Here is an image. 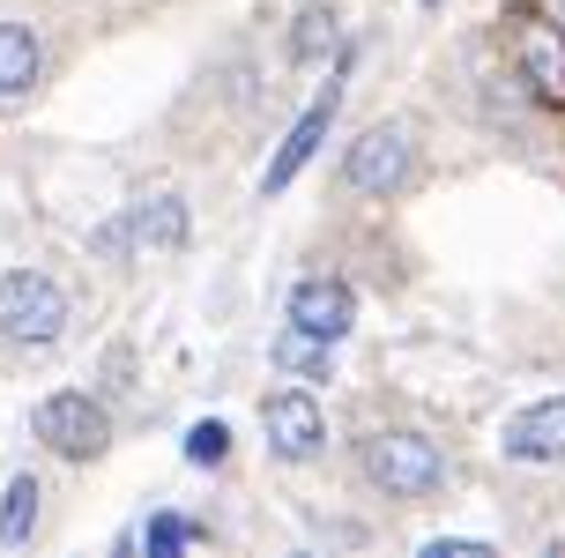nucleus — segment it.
I'll return each instance as SVG.
<instances>
[{
    "mask_svg": "<svg viewBox=\"0 0 565 558\" xmlns=\"http://www.w3.org/2000/svg\"><path fill=\"white\" fill-rule=\"evenodd\" d=\"M358 470H365L387 499H424V492H439V484H447L439 446L417 440V432H372V440L358 446Z\"/></svg>",
    "mask_w": 565,
    "mask_h": 558,
    "instance_id": "f257e3e1",
    "label": "nucleus"
},
{
    "mask_svg": "<svg viewBox=\"0 0 565 558\" xmlns=\"http://www.w3.org/2000/svg\"><path fill=\"white\" fill-rule=\"evenodd\" d=\"M60 328H67V291L53 276H38V269L0 276V343L45 350V343H60Z\"/></svg>",
    "mask_w": 565,
    "mask_h": 558,
    "instance_id": "f03ea898",
    "label": "nucleus"
},
{
    "mask_svg": "<svg viewBox=\"0 0 565 558\" xmlns=\"http://www.w3.org/2000/svg\"><path fill=\"white\" fill-rule=\"evenodd\" d=\"M342 179L372 201L402 194L409 187V135L402 127H365V135L350 141V157H342Z\"/></svg>",
    "mask_w": 565,
    "mask_h": 558,
    "instance_id": "7ed1b4c3",
    "label": "nucleus"
},
{
    "mask_svg": "<svg viewBox=\"0 0 565 558\" xmlns=\"http://www.w3.org/2000/svg\"><path fill=\"white\" fill-rule=\"evenodd\" d=\"M38 440L53 446V454H67V462H89V454H105V432H113V424H105V410H97V402H89V394H45V402H38Z\"/></svg>",
    "mask_w": 565,
    "mask_h": 558,
    "instance_id": "20e7f679",
    "label": "nucleus"
},
{
    "mask_svg": "<svg viewBox=\"0 0 565 558\" xmlns=\"http://www.w3.org/2000/svg\"><path fill=\"white\" fill-rule=\"evenodd\" d=\"M513 60H521V83L536 90L543 105H565V30L543 15L513 23Z\"/></svg>",
    "mask_w": 565,
    "mask_h": 558,
    "instance_id": "39448f33",
    "label": "nucleus"
},
{
    "mask_svg": "<svg viewBox=\"0 0 565 558\" xmlns=\"http://www.w3.org/2000/svg\"><path fill=\"white\" fill-rule=\"evenodd\" d=\"M260 424H268V446H276L282 462H312L320 440H328V424H320V402L306 388H282L260 402Z\"/></svg>",
    "mask_w": 565,
    "mask_h": 558,
    "instance_id": "423d86ee",
    "label": "nucleus"
},
{
    "mask_svg": "<svg viewBox=\"0 0 565 558\" xmlns=\"http://www.w3.org/2000/svg\"><path fill=\"white\" fill-rule=\"evenodd\" d=\"M290 320L312 335H328V343H342L350 335V320H358V291L342 276H306L298 291H290Z\"/></svg>",
    "mask_w": 565,
    "mask_h": 558,
    "instance_id": "0eeeda50",
    "label": "nucleus"
},
{
    "mask_svg": "<svg viewBox=\"0 0 565 558\" xmlns=\"http://www.w3.org/2000/svg\"><path fill=\"white\" fill-rule=\"evenodd\" d=\"M507 454L513 462H565V394L529 402L521 418H507Z\"/></svg>",
    "mask_w": 565,
    "mask_h": 558,
    "instance_id": "6e6552de",
    "label": "nucleus"
},
{
    "mask_svg": "<svg viewBox=\"0 0 565 558\" xmlns=\"http://www.w3.org/2000/svg\"><path fill=\"white\" fill-rule=\"evenodd\" d=\"M328 119H335V90H328V97H320V105H312L306 119H298V127L282 135V149L268 157V171H260V194H282V187H290V179L306 171V157L320 149V135H328Z\"/></svg>",
    "mask_w": 565,
    "mask_h": 558,
    "instance_id": "1a4fd4ad",
    "label": "nucleus"
},
{
    "mask_svg": "<svg viewBox=\"0 0 565 558\" xmlns=\"http://www.w3.org/2000/svg\"><path fill=\"white\" fill-rule=\"evenodd\" d=\"M38 67H45L38 38H30L23 23H0V97H23V90L38 83Z\"/></svg>",
    "mask_w": 565,
    "mask_h": 558,
    "instance_id": "9d476101",
    "label": "nucleus"
},
{
    "mask_svg": "<svg viewBox=\"0 0 565 558\" xmlns=\"http://www.w3.org/2000/svg\"><path fill=\"white\" fill-rule=\"evenodd\" d=\"M328 350H335V343L312 335V328H298V320H290V335H276V365H282V372H298V380H328V372H335Z\"/></svg>",
    "mask_w": 565,
    "mask_h": 558,
    "instance_id": "9b49d317",
    "label": "nucleus"
},
{
    "mask_svg": "<svg viewBox=\"0 0 565 558\" xmlns=\"http://www.w3.org/2000/svg\"><path fill=\"white\" fill-rule=\"evenodd\" d=\"M38 476H15L8 484V499H0V544H30V529H38Z\"/></svg>",
    "mask_w": 565,
    "mask_h": 558,
    "instance_id": "f8f14e48",
    "label": "nucleus"
},
{
    "mask_svg": "<svg viewBox=\"0 0 565 558\" xmlns=\"http://www.w3.org/2000/svg\"><path fill=\"white\" fill-rule=\"evenodd\" d=\"M141 544H149V558H171V551H194V544H209V529H201V522H186V514H149Z\"/></svg>",
    "mask_w": 565,
    "mask_h": 558,
    "instance_id": "ddd939ff",
    "label": "nucleus"
},
{
    "mask_svg": "<svg viewBox=\"0 0 565 558\" xmlns=\"http://www.w3.org/2000/svg\"><path fill=\"white\" fill-rule=\"evenodd\" d=\"M135 239H149V246H186V209L179 201H149V209H135Z\"/></svg>",
    "mask_w": 565,
    "mask_h": 558,
    "instance_id": "4468645a",
    "label": "nucleus"
},
{
    "mask_svg": "<svg viewBox=\"0 0 565 558\" xmlns=\"http://www.w3.org/2000/svg\"><path fill=\"white\" fill-rule=\"evenodd\" d=\"M224 454H231V432H224L216 418H201L194 432H186V462H194V470H216Z\"/></svg>",
    "mask_w": 565,
    "mask_h": 558,
    "instance_id": "2eb2a0df",
    "label": "nucleus"
},
{
    "mask_svg": "<svg viewBox=\"0 0 565 558\" xmlns=\"http://www.w3.org/2000/svg\"><path fill=\"white\" fill-rule=\"evenodd\" d=\"M328 45H335V15H320V8H312L306 23H298V38H290V53H298V60H320Z\"/></svg>",
    "mask_w": 565,
    "mask_h": 558,
    "instance_id": "dca6fc26",
    "label": "nucleus"
},
{
    "mask_svg": "<svg viewBox=\"0 0 565 558\" xmlns=\"http://www.w3.org/2000/svg\"><path fill=\"white\" fill-rule=\"evenodd\" d=\"M424 558H491V544H469V536H439V544H424Z\"/></svg>",
    "mask_w": 565,
    "mask_h": 558,
    "instance_id": "f3484780",
    "label": "nucleus"
},
{
    "mask_svg": "<svg viewBox=\"0 0 565 558\" xmlns=\"http://www.w3.org/2000/svg\"><path fill=\"white\" fill-rule=\"evenodd\" d=\"M127 239H135V217L105 223V231H97V239H89V253H119V246H127Z\"/></svg>",
    "mask_w": 565,
    "mask_h": 558,
    "instance_id": "a211bd4d",
    "label": "nucleus"
}]
</instances>
